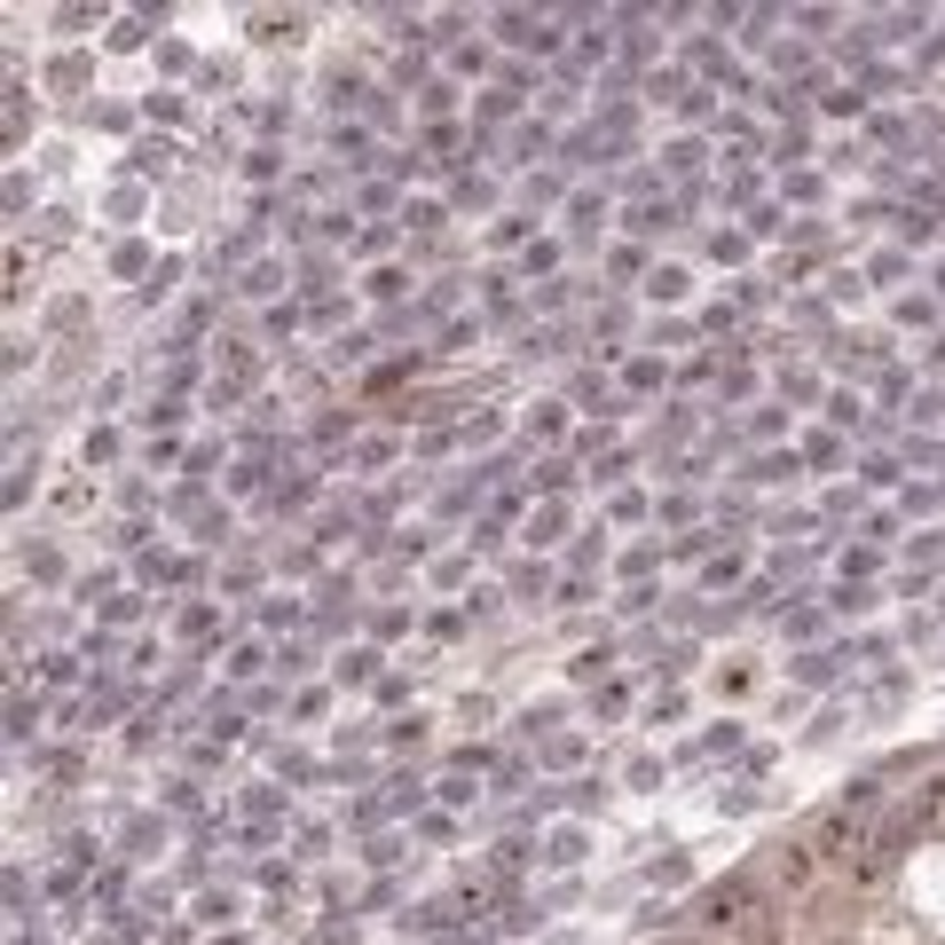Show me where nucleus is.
Instances as JSON below:
<instances>
[{
    "label": "nucleus",
    "mask_w": 945,
    "mask_h": 945,
    "mask_svg": "<svg viewBox=\"0 0 945 945\" xmlns=\"http://www.w3.org/2000/svg\"><path fill=\"white\" fill-rule=\"evenodd\" d=\"M812 851H820V858H851V851H858V812H827V820L812 827Z\"/></svg>",
    "instance_id": "f257e3e1"
},
{
    "label": "nucleus",
    "mask_w": 945,
    "mask_h": 945,
    "mask_svg": "<svg viewBox=\"0 0 945 945\" xmlns=\"http://www.w3.org/2000/svg\"><path fill=\"white\" fill-rule=\"evenodd\" d=\"M748 906H756V891H748V883H725V891L702 898V922H741Z\"/></svg>",
    "instance_id": "f03ea898"
},
{
    "label": "nucleus",
    "mask_w": 945,
    "mask_h": 945,
    "mask_svg": "<svg viewBox=\"0 0 945 945\" xmlns=\"http://www.w3.org/2000/svg\"><path fill=\"white\" fill-rule=\"evenodd\" d=\"M781 883H788V891H812V883H820V851H812V843H788V851H781Z\"/></svg>",
    "instance_id": "7ed1b4c3"
},
{
    "label": "nucleus",
    "mask_w": 945,
    "mask_h": 945,
    "mask_svg": "<svg viewBox=\"0 0 945 945\" xmlns=\"http://www.w3.org/2000/svg\"><path fill=\"white\" fill-rule=\"evenodd\" d=\"M733 929H741V945H781V914H772L764 898H756V906H748Z\"/></svg>",
    "instance_id": "20e7f679"
},
{
    "label": "nucleus",
    "mask_w": 945,
    "mask_h": 945,
    "mask_svg": "<svg viewBox=\"0 0 945 945\" xmlns=\"http://www.w3.org/2000/svg\"><path fill=\"white\" fill-rule=\"evenodd\" d=\"M922 820H945V781H929V788H922Z\"/></svg>",
    "instance_id": "39448f33"
}]
</instances>
